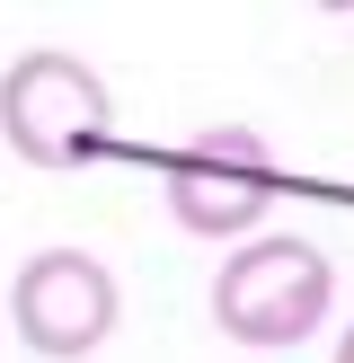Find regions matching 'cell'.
Wrapping results in <instances>:
<instances>
[{
  "mask_svg": "<svg viewBox=\"0 0 354 363\" xmlns=\"http://www.w3.org/2000/svg\"><path fill=\"white\" fill-rule=\"evenodd\" d=\"M336 311V266L301 230H248L212 266V328L248 354H292L328 328Z\"/></svg>",
  "mask_w": 354,
  "mask_h": 363,
  "instance_id": "obj_1",
  "label": "cell"
},
{
  "mask_svg": "<svg viewBox=\"0 0 354 363\" xmlns=\"http://www.w3.org/2000/svg\"><path fill=\"white\" fill-rule=\"evenodd\" d=\"M0 142L27 169H88L115 142V98L106 80L62 45H27L0 71Z\"/></svg>",
  "mask_w": 354,
  "mask_h": 363,
  "instance_id": "obj_2",
  "label": "cell"
},
{
  "mask_svg": "<svg viewBox=\"0 0 354 363\" xmlns=\"http://www.w3.org/2000/svg\"><path fill=\"white\" fill-rule=\"evenodd\" d=\"M159 186H169L177 230L230 248L248 230H266V213H275V142L257 124H204L186 151L159 160Z\"/></svg>",
  "mask_w": 354,
  "mask_h": 363,
  "instance_id": "obj_3",
  "label": "cell"
},
{
  "mask_svg": "<svg viewBox=\"0 0 354 363\" xmlns=\"http://www.w3.org/2000/svg\"><path fill=\"white\" fill-rule=\"evenodd\" d=\"M124 293L88 248H35L27 266L9 275V337L45 363H80L115 337Z\"/></svg>",
  "mask_w": 354,
  "mask_h": 363,
  "instance_id": "obj_4",
  "label": "cell"
},
{
  "mask_svg": "<svg viewBox=\"0 0 354 363\" xmlns=\"http://www.w3.org/2000/svg\"><path fill=\"white\" fill-rule=\"evenodd\" d=\"M336 363H354V328H346V337H336Z\"/></svg>",
  "mask_w": 354,
  "mask_h": 363,
  "instance_id": "obj_5",
  "label": "cell"
},
{
  "mask_svg": "<svg viewBox=\"0 0 354 363\" xmlns=\"http://www.w3.org/2000/svg\"><path fill=\"white\" fill-rule=\"evenodd\" d=\"M319 9H336V18H354V0H319Z\"/></svg>",
  "mask_w": 354,
  "mask_h": 363,
  "instance_id": "obj_6",
  "label": "cell"
}]
</instances>
